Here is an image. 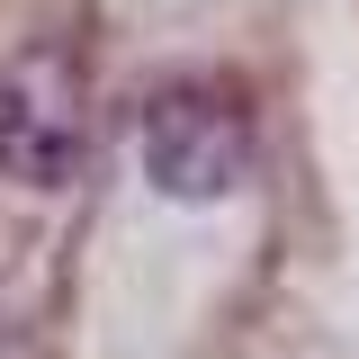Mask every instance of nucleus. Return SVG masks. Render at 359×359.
I'll list each match as a JSON object with an SVG mask.
<instances>
[{"label":"nucleus","mask_w":359,"mask_h":359,"mask_svg":"<svg viewBox=\"0 0 359 359\" xmlns=\"http://www.w3.org/2000/svg\"><path fill=\"white\" fill-rule=\"evenodd\" d=\"M90 153V72L63 36H36L0 63V171L63 189Z\"/></svg>","instance_id":"f257e3e1"},{"label":"nucleus","mask_w":359,"mask_h":359,"mask_svg":"<svg viewBox=\"0 0 359 359\" xmlns=\"http://www.w3.org/2000/svg\"><path fill=\"white\" fill-rule=\"evenodd\" d=\"M135 153L162 198H224L252 171V108L224 81H162L135 108Z\"/></svg>","instance_id":"f03ea898"}]
</instances>
